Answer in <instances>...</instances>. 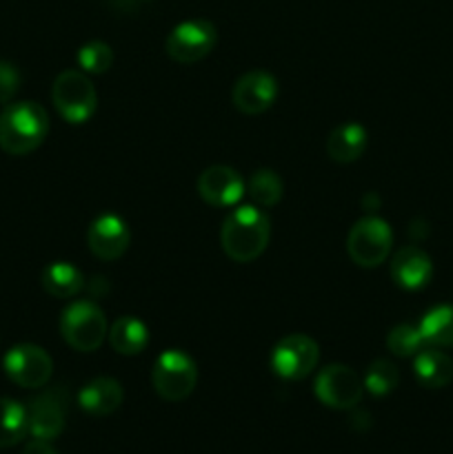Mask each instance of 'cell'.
<instances>
[{
	"label": "cell",
	"instance_id": "cell-1",
	"mask_svg": "<svg viewBox=\"0 0 453 454\" xmlns=\"http://www.w3.org/2000/svg\"><path fill=\"white\" fill-rule=\"evenodd\" d=\"M271 222L256 204H238L220 229L222 251L238 264L258 260L269 247Z\"/></svg>",
	"mask_w": 453,
	"mask_h": 454
},
{
	"label": "cell",
	"instance_id": "cell-2",
	"mask_svg": "<svg viewBox=\"0 0 453 454\" xmlns=\"http://www.w3.org/2000/svg\"><path fill=\"white\" fill-rule=\"evenodd\" d=\"M49 133V115L43 105L20 100L4 105L0 114V149L9 155H27L38 149Z\"/></svg>",
	"mask_w": 453,
	"mask_h": 454
},
{
	"label": "cell",
	"instance_id": "cell-3",
	"mask_svg": "<svg viewBox=\"0 0 453 454\" xmlns=\"http://www.w3.org/2000/svg\"><path fill=\"white\" fill-rule=\"evenodd\" d=\"M62 340L78 353H93L109 337L105 310L89 300L74 301L62 310Z\"/></svg>",
	"mask_w": 453,
	"mask_h": 454
},
{
	"label": "cell",
	"instance_id": "cell-4",
	"mask_svg": "<svg viewBox=\"0 0 453 454\" xmlns=\"http://www.w3.org/2000/svg\"><path fill=\"white\" fill-rule=\"evenodd\" d=\"M52 100L62 120L84 124L98 109V93L84 71H62L52 87Z\"/></svg>",
	"mask_w": 453,
	"mask_h": 454
},
{
	"label": "cell",
	"instance_id": "cell-5",
	"mask_svg": "<svg viewBox=\"0 0 453 454\" xmlns=\"http://www.w3.org/2000/svg\"><path fill=\"white\" fill-rule=\"evenodd\" d=\"M198 384V368L187 353L169 348L155 359L151 371V386L164 402H185Z\"/></svg>",
	"mask_w": 453,
	"mask_h": 454
},
{
	"label": "cell",
	"instance_id": "cell-6",
	"mask_svg": "<svg viewBox=\"0 0 453 454\" xmlns=\"http://www.w3.org/2000/svg\"><path fill=\"white\" fill-rule=\"evenodd\" d=\"M393 247V231L382 217L367 215L355 222L346 238V253L351 262L362 269H376L385 264Z\"/></svg>",
	"mask_w": 453,
	"mask_h": 454
},
{
	"label": "cell",
	"instance_id": "cell-7",
	"mask_svg": "<svg viewBox=\"0 0 453 454\" xmlns=\"http://www.w3.org/2000/svg\"><path fill=\"white\" fill-rule=\"evenodd\" d=\"M320 359V348L315 340L302 333L282 337L271 353V368L278 377L287 381H300L315 371Z\"/></svg>",
	"mask_w": 453,
	"mask_h": 454
},
{
	"label": "cell",
	"instance_id": "cell-8",
	"mask_svg": "<svg viewBox=\"0 0 453 454\" xmlns=\"http://www.w3.org/2000/svg\"><path fill=\"white\" fill-rule=\"evenodd\" d=\"M218 40V31L213 22L204 18H194L173 27L167 35V56L180 65H194L207 58L213 51Z\"/></svg>",
	"mask_w": 453,
	"mask_h": 454
},
{
	"label": "cell",
	"instance_id": "cell-9",
	"mask_svg": "<svg viewBox=\"0 0 453 454\" xmlns=\"http://www.w3.org/2000/svg\"><path fill=\"white\" fill-rule=\"evenodd\" d=\"M315 397L320 403L333 411H351L360 403L364 393V384L355 371L345 364H331L315 375L314 384Z\"/></svg>",
	"mask_w": 453,
	"mask_h": 454
},
{
	"label": "cell",
	"instance_id": "cell-10",
	"mask_svg": "<svg viewBox=\"0 0 453 454\" xmlns=\"http://www.w3.org/2000/svg\"><path fill=\"white\" fill-rule=\"evenodd\" d=\"M4 375L20 388H43L53 372V362L47 350L36 344H18L7 350L3 359Z\"/></svg>",
	"mask_w": 453,
	"mask_h": 454
},
{
	"label": "cell",
	"instance_id": "cell-11",
	"mask_svg": "<svg viewBox=\"0 0 453 454\" xmlns=\"http://www.w3.org/2000/svg\"><path fill=\"white\" fill-rule=\"evenodd\" d=\"M29 434L43 442H53L62 434L67 424V393L65 388H52L38 395L27 406Z\"/></svg>",
	"mask_w": 453,
	"mask_h": 454
},
{
	"label": "cell",
	"instance_id": "cell-12",
	"mask_svg": "<svg viewBox=\"0 0 453 454\" xmlns=\"http://www.w3.org/2000/svg\"><path fill=\"white\" fill-rule=\"evenodd\" d=\"M198 193L209 207L231 208L238 207L240 200L244 198L247 184L235 168L216 164V167H209L200 173Z\"/></svg>",
	"mask_w": 453,
	"mask_h": 454
},
{
	"label": "cell",
	"instance_id": "cell-13",
	"mask_svg": "<svg viewBox=\"0 0 453 454\" xmlns=\"http://www.w3.org/2000/svg\"><path fill=\"white\" fill-rule=\"evenodd\" d=\"M278 98V80L269 71H249L240 75L231 91L235 109L244 115H260L271 109Z\"/></svg>",
	"mask_w": 453,
	"mask_h": 454
},
{
	"label": "cell",
	"instance_id": "cell-14",
	"mask_svg": "<svg viewBox=\"0 0 453 454\" xmlns=\"http://www.w3.org/2000/svg\"><path fill=\"white\" fill-rule=\"evenodd\" d=\"M131 244V231L123 217L107 213L96 217L87 231V247L98 260L115 262L127 253Z\"/></svg>",
	"mask_w": 453,
	"mask_h": 454
},
{
	"label": "cell",
	"instance_id": "cell-15",
	"mask_svg": "<svg viewBox=\"0 0 453 454\" xmlns=\"http://www.w3.org/2000/svg\"><path fill=\"white\" fill-rule=\"evenodd\" d=\"M433 278V262L422 248L404 247L391 260V279L404 291H420Z\"/></svg>",
	"mask_w": 453,
	"mask_h": 454
},
{
	"label": "cell",
	"instance_id": "cell-16",
	"mask_svg": "<svg viewBox=\"0 0 453 454\" xmlns=\"http://www.w3.org/2000/svg\"><path fill=\"white\" fill-rule=\"evenodd\" d=\"M124 390L123 384L114 377H96L83 386L78 393V403L91 417H109L123 406Z\"/></svg>",
	"mask_w": 453,
	"mask_h": 454
},
{
	"label": "cell",
	"instance_id": "cell-17",
	"mask_svg": "<svg viewBox=\"0 0 453 454\" xmlns=\"http://www.w3.org/2000/svg\"><path fill=\"white\" fill-rule=\"evenodd\" d=\"M369 133L362 124H338L327 137V155L338 164H351L367 151Z\"/></svg>",
	"mask_w": 453,
	"mask_h": 454
},
{
	"label": "cell",
	"instance_id": "cell-18",
	"mask_svg": "<svg viewBox=\"0 0 453 454\" xmlns=\"http://www.w3.org/2000/svg\"><path fill=\"white\" fill-rule=\"evenodd\" d=\"M413 372L417 384L429 390L447 388L453 380V362L447 353L435 346H426L413 359Z\"/></svg>",
	"mask_w": 453,
	"mask_h": 454
},
{
	"label": "cell",
	"instance_id": "cell-19",
	"mask_svg": "<svg viewBox=\"0 0 453 454\" xmlns=\"http://www.w3.org/2000/svg\"><path fill=\"white\" fill-rule=\"evenodd\" d=\"M40 282L52 297L69 300L84 288V275L69 262H53V264L44 266Z\"/></svg>",
	"mask_w": 453,
	"mask_h": 454
},
{
	"label": "cell",
	"instance_id": "cell-20",
	"mask_svg": "<svg viewBox=\"0 0 453 454\" xmlns=\"http://www.w3.org/2000/svg\"><path fill=\"white\" fill-rule=\"evenodd\" d=\"M109 344L115 353L124 357L142 353L149 344V331L145 324L136 317H118L109 328Z\"/></svg>",
	"mask_w": 453,
	"mask_h": 454
},
{
	"label": "cell",
	"instance_id": "cell-21",
	"mask_svg": "<svg viewBox=\"0 0 453 454\" xmlns=\"http://www.w3.org/2000/svg\"><path fill=\"white\" fill-rule=\"evenodd\" d=\"M417 328H420L426 346H435V348L453 346V304H442L426 310Z\"/></svg>",
	"mask_w": 453,
	"mask_h": 454
},
{
	"label": "cell",
	"instance_id": "cell-22",
	"mask_svg": "<svg viewBox=\"0 0 453 454\" xmlns=\"http://www.w3.org/2000/svg\"><path fill=\"white\" fill-rule=\"evenodd\" d=\"M29 434L27 408L16 399L0 397V450L20 443Z\"/></svg>",
	"mask_w": 453,
	"mask_h": 454
},
{
	"label": "cell",
	"instance_id": "cell-23",
	"mask_svg": "<svg viewBox=\"0 0 453 454\" xmlns=\"http://www.w3.org/2000/svg\"><path fill=\"white\" fill-rule=\"evenodd\" d=\"M282 191H284L282 177H280L275 171H271V168H258L247 182L249 198L253 200L256 207H262V208L275 207V204L282 200Z\"/></svg>",
	"mask_w": 453,
	"mask_h": 454
},
{
	"label": "cell",
	"instance_id": "cell-24",
	"mask_svg": "<svg viewBox=\"0 0 453 454\" xmlns=\"http://www.w3.org/2000/svg\"><path fill=\"white\" fill-rule=\"evenodd\" d=\"M364 388L373 395V397H386L393 393L400 384V372L395 364L386 362V359H376L371 366L364 372Z\"/></svg>",
	"mask_w": 453,
	"mask_h": 454
},
{
	"label": "cell",
	"instance_id": "cell-25",
	"mask_svg": "<svg viewBox=\"0 0 453 454\" xmlns=\"http://www.w3.org/2000/svg\"><path fill=\"white\" fill-rule=\"evenodd\" d=\"M386 348H389L395 357H416L422 348H426V341L417 326H411V324H398L395 328H391L389 337H386Z\"/></svg>",
	"mask_w": 453,
	"mask_h": 454
},
{
	"label": "cell",
	"instance_id": "cell-26",
	"mask_svg": "<svg viewBox=\"0 0 453 454\" xmlns=\"http://www.w3.org/2000/svg\"><path fill=\"white\" fill-rule=\"evenodd\" d=\"M114 65V51L102 40H91V43L83 44L78 51V67L84 74L100 75L107 74Z\"/></svg>",
	"mask_w": 453,
	"mask_h": 454
},
{
	"label": "cell",
	"instance_id": "cell-27",
	"mask_svg": "<svg viewBox=\"0 0 453 454\" xmlns=\"http://www.w3.org/2000/svg\"><path fill=\"white\" fill-rule=\"evenodd\" d=\"M20 71L13 62L0 60V105H9L20 89Z\"/></svg>",
	"mask_w": 453,
	"mask_h": 454
},
{
	"label": "cell",
	"instance_id": "cell-28",
	"mask_svg": "<svg viewBox=\"0 0 453 454\" xmlns=\"http://www.w3.org/2000/svg\"><path fill=\"white\" fill-rule=\"evenodd\" d=\"M149 3L151 0H107V4H109L114 12H120V13H136L138 9H142Z\"/></svg>",
	"mask_w": 453,
	"mask_h": 454
},
{
	"label": "cell",
	"instance_id": "cell-29",
	"mask_svg": "<svg viewBox=\"0 0 453 454\" xmlns=\"http://www.w3.org/2000/svg\"><path fill=\"white\" fill-rule=\"evenodd\" d=\"M22 454H58L56 448L52 446V442H43V439H31L25 446Z\"/></svg>",
	"mask_w": 453,
	"mask_h": 454
}]
</instances>
